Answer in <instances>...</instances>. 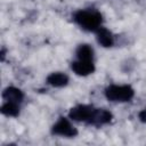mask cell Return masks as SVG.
<instances>
[{"label": "cell", "instance_id": "cell-11", "mask_svg": "<svg viewBox=\"0 0 146 146\" xmlns=\"http://www.w3.org/2000/svg\"><path fill=\"white\" fill-rule=\"evenodd\" d=\"M1 113L6 116H17L19 114V107L17 103L6 102L1 106Z\"/></svg>", "mask_w": 146, "mask_h": 146}, {"label": "cell", "instance_id": "cell-5", "mask_svg": "<svg viewBox=\"0 0 146 146\" xmlns=\"http://www.w3.org/2000/svg\"><path fill=\"white\" fill-rule=\"evenodd\" d=\"M112 120V113L105 108H95L92 115L88 123L94 125H103L107 124Z\"/></svg>", "mask_w": 146, "mask_h": 146}, {"label": "cell", "instance_id": "cell-4", "mask_svg": "<svg viewBox=\"0 0 146 146\" xmlns=\"http://www.w3.org/2000/svg\"><path fill=\"white\" fill-rule=\"evenodd\" d=\"M94 110L95 108L92 106H89V105H78V106H74L70 110L68 116L74 121L89 122Z\"/></svg>", "mask_w": 146, "mask_h": 146}, {"label": "cell", "instance_id": "cell-9", "mask_svg": "<svg viewBox=\"0 0 146 146\" xmlns=\"http://www.w3.org/2000/svg\"><path fill=\"white\" fill-rule=\"evenodd\" d=\"M96 32H97V41H98V43L100 46H103L105 48L113 46V42H114L113 35L107 29L100 26Z\"/></svg>", "mask_w": 146, "mask_h": 146}, {"label": "cell", "instance_id": "cell-6", "mask_svg": "<svg viewBox=\"0 0 146 146\" xmlns=\"http://www.w3.org/2000/svg\"><path fill=\"white\" fill-rule=\"evenodd\" d=\"M73 72L78 75L81 76H86L89 75L91 73H94L95 71V65L92 63V60H80L78 59L76 62H73L71 65Z\"/></svg>", "mask_w": 146, "mask_h": 146}, {"label": "cell", "instance_id": "cell-12", "mask_svg": "<svg viewBox=\"0 0 146 146\" xmlns=\"http://www.w3.org/2000/svg\"><path fill=\"white\" fill-rule=\"evenodd\" d=\"M138 117H139V120H140L141 122L146 123V110L140 111V112H139V114H138Z\"/></svg>", "mask_w": 146, "mask_h": 146}, {"label": "cell", "instance_id": "cell-1", "mask_svg": "<svg viewBox=\"0 0 146 146\" xmlns=\"http://www.w3.org/2000/svg\"><path fill=\"white\" fill-rule=\"evenodd\" d=\"M74 21L83 30L97 31L102 24V15L94 10H79L74 14Z\"/></svg>", "mask_w": 146, "mask_h": 146}, {"label": "cell", "instance_id": "cell-8", "mask_svg": "<svg viewBox=\"0 0 146 146\" xmlns=\"http://www.w3.org/2000/svg\"><path fill=\"white\" fill-rule=\"evenodd\" d=\"M47 83L56 88L65 87L68 83V76L62 72H54L47 76Z\"/></svg>", "mask_w": 146, "mask_h": 146}, {"label": "cell", "instance_id": "cell-7", "mask_svg": "<svg viewBox=\"0 0 146 146\" xmlns=\"http://www.w3.org/2000/svg\"><path fill=\"white\" fill-rule=\"evenodd\" d=\"M2 98L6 102H11V103L19 104L24 98V94L21 89L16 88V87H7L2 91Z\"/></svg>", "mask_w": 146, "mask_h": 146}, {"label": "cell", "instance_id": "cell-10", "mask_svg": "<svg viewBox=\"0 0 146 146\" xmlns=\"http://www.w3.org/2000/svg\"><path fill=\"white\" fill-rule=\"evenodd\" d=\"M76 57L80 60H92L94 50L89 44H80L76 48Z\"/></svg>", "mask_w": 146, "mask_h": 146}, {"label": "cell", "instance_id": "cell-3", "mask_svg": "<svg viewBox=\"0 0 146 146\" xmlns=\"http://www.w3.org/2000/svg\"><path fill=\"white\" fill-rule=\"evenodd\" d=\"M52 135L63 136V137H75L78 135V130L71 124V122L66 117H59V120L51 128Z\"/></svg>", "mask_w": 146, "mask_h": 146}, {"label": "cell", "instance_id": "cell-2", "mask_svg": "<svg viewBox=\"0 0 146 146\" xmlns=\"http://www.w3.org/2000/svg\"><path fill=\"white\" fill-rule=\"evenodd\" d=\"M135 95V90L128 86H117V84H113L106 88L105 90V96L108 100L111 102H129L130 99H132Z\"/></svg>", "mask_w": 146, "mask_h": 146}]
</instances>
